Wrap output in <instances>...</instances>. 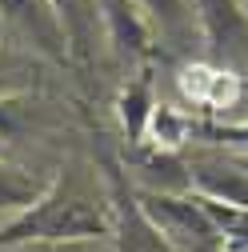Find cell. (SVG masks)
I'll use <instances>...</instances> for the list:
<instances>
[{
    "label": "cell",
    "mask_w": 248,
    "mask_h": 252,
    "mask_svg": "<svg viewBox=\"0 0 248 252\" xmlns=\"http://www.w3.org/2000/svg\"><path fill=\"white\" fill-rule=\"evenodd\" d=\"M140 212L152 220L160 240H172L180 252H220V228L204 212L200 196L184 200L172 192H140Z\"/></svg>",
    "instance_id": "1"
},
{
    "label": "cell",
    "mask_w": 248,
    "mask_h": 252,
    "mask_svg": "<svg viewBox=\"0 0 248 252\" xmlns=\"http://www.w3.org/2000/svg\"><path fill=\"white\" fill-rule=\"evenodd\" d=\"M4 16H12L16 24H24V32H32L44 48L60 52V28H56V16L40 4V0H0Z\"/></svg>",
    "instance_id": "5"
},
{
    "label": "cell",
    "mask_w": 248,
    "mask_h": 252,
    "mask_svg": "<svg viewBox=\"0 0 248 252\" xmlns=\"http://www.w3.org/2000/svg\"><path fill=\"white\" fill-rule=\"evenodd\" d=\"M200 8V28L216 52L224 56H244L248 52V12L244 0H196Z\"/></svg>",
    "instance_id": "3"
},
{
    "label": "cell",
    "mask_w": 248,
    "mask_h": 252,
    "mask_svg": "<svg viewBox=\"0 0 248 252\" xmlns=\"http://www.w3.org/2000/svg\"><path fill=\"white\" fill-rule=\"evenodd\" d=\"M236 164H240V168H248V156H240V160H236Z\"/></svg>",
    "instance_id": "12"
},
{
    "label": "cell",
    "mask_w": 248,
    "mask_h": 252,
    "mask_svg": "<svg viewBox=\"0 0 248 252\" xmlns=\"http://www.w3.org/2000/svg\"><path fill=\"white\" fill-rule=\"evenodd\" d=\"M200 188V196L208 200H220V204H236L248 208V168H240L236 160H192L188 172Z\"/></svg>",
    "instance_id": "4"
},
{
    "label": "cell",
    "mask_w": 248,
    "mask_h": 252,
    "mask_svg": "<svg viewBox=\"0 0 248 252\" xmlns=\"http://www.w3.org/2000/svg\"><path fill=\"white\" fill-rule=\"evenodd\" d=\"M244 4H248V0H244ZM244 12H248V8H244Z\"/></svg>",
    "instance_id": "13"
},
{
    "label": "cell",
    "mask_w": 248,
    "mask_h": 252,
    "mask_svg": "<svg viewBox=\"0 0 248 252\" xmlns=\"http://www.w3.org/2000/svg\"><path fill=\"white\" fill-rule=\"evenodd\" d=\"M216 144H244L248 148V128H204Z\"/></svg>",
    "instance_id": "11"
},
{
    "label": "cell",
    "mask_w": 248,
    "mask_h": 252,
    "mask_svg": "<svg viewBox=\"0 0 248 252\" xmlns=\"http://www.w3.org/2000/svg\"><path fill=\"white\" fill-rule=\"evenodd\" d=\"M120 116H124V128H128V136L132 140H140L144 136V124L152 120V100H148V92L136 84V88H128L120 96Z\"/></svg>",
    "instance_id": "7"
},
{
    "label": "cell",
    "mask_w": 248,
    "mask_h": 252,
    "mask_svg": "<svg viewBox=\"0 0 248 252\" xmlns=\"http://www.w3.org/2000/svg\"><path fill=\"white\" fill-rule=\"evenodd\" d=\"M32 200V184L20 180L16 172L0 168V208H12V204H28Z\"/></svg>",
    "instance_id": "9"
},
{
    "label": "cell",
    "mask_w": 248,
    "mask_h": 252,
    "mask_svg": "<svg viewBox=\"0 0 248 252\" xmlns=\"http://www.w3.org/2000/svg\"><path fill=\"white\" fill-rule=\"evenodd\" d=\"M104 212L100 200H92L80 188H68L64 196H48L44 204H36L32 216H24L20 224H12L8 232H0V244H12L24 236H100Z\"/></svg>",
    "instance_id": "2"
},
{
    "label": "cell",
    "mask_w": 248,
    "mask_h": 252,
    "mask_svg": "<svg viewBox=\"0 0 248 252\" xmlns=\"http://www.w3.org/2000/svg\"><path fill=\"white\" fill-rule=\"evenodd\" d=\"M152 128H156V136L164 140V144H176L184 132L192 128L188 120H180V116H172V108H152ZM156 140V144H160Z\"/></svg>",
    "instance_id": "10"
},
{
    "label": "cell",
    "mask_w": 248,
    "mask_h": 252,
    "mask_svg": "<svg viewBox=\"0 0 248 252\" xmlns=\"http://www.w3.org/2000/svg\"><path fill=\"white\" fill-rule=\"evenodd\" d=\"M144 8L156 16L160 32H168V36L188 32V8H184V0H144Z\"/></svg>",
    "instance_id": "8"
},
{
    "label": "cell",
    "mask_w": 248,
    "mask_h": 252,
    "mask_svg": "<svg viewBox=\"0 0 248 252\" xmlns=\"http://www.w3.org/2000/svg\"><path fill=\"white\" fill-rule=\"evenodd\" d=\"M108 24H112V36H116V44L132 48V52H144V48H148L144 20H140V12L128 4V0H108Z\"/></svg>",
    "instance_id": "6"
}]
</instances>
